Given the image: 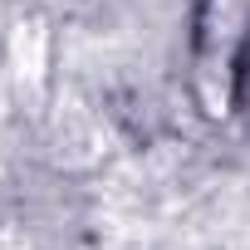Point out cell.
I'll list each match as a JSON object with an SVG mask.
<instances>
[{
	"label": "cell",
	"mask_w": 250,
	"mask_h": 250,
	"mask_svg": "<svg viewBox=\"0 0 250 250\" xmlns=\"http://www.w3.org/2000/svg\"><path fill=\"white\" fill-rule=\"evenodd\" d=\"M245 40H250V0H201V20H196V93H201L206 113H230Z\"/></svg>",
	"instance_id": "6da1fadb"
}]
</instances>
